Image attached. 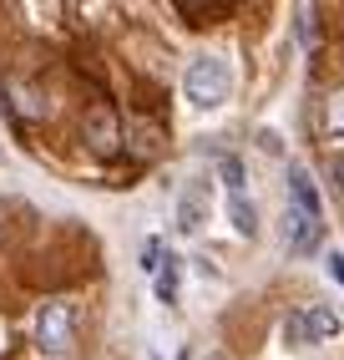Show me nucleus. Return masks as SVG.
<instances>
[{
	"label": "nucleus",
	"instance_id": "f257e3e1",
	"mask_svg": "<svg viewBox=\"0 0 344 360\" xmlns=\"http://www.w3.org/2000/svg\"><path fill=\"white\" fill-rule=\"evenodd\" d=\"M289 213H284V244L293 254H314L319 244H324V224H319V193H314V183L304 167H293V183H289Z\"/></svg>",
	"mask_w": 344,
	"mask_h": 360
},
{
	"label": "nucleus",
	"instance_id": "f03ea898",
	"mask_svg": "<svg viewBox=\"0 0 344 360\" xmlns=\"http://www.w3.org/2000/svg\"><path fill=\"white\" fill-rule=\"evenodd\" d=\"M183 91L192 107H223L233 97V71L223 56H192L187 61V77H183Z\"/></svg>",
	"mask_w": 344,
	"mask_h": 360
},
{
	"label": "nucleus",
	"instance_id": "7ed1b4c3",
	"mask_svg": "<svg viewBox=\"0 0 344 360\" xmlns=\"http://www.w3.org/2000/svg\"><path fill=\"white\" fill-rule=\"evenodd\" d=\"M36 345L46 355H66L71 345H77V304H71V300L41 304V315H36Z\"/></svg>",
	"mask_w": 344,
	"mask_h": 360
},
{
	"label": "nucleus",
	"instance_id": "20e7f679",
	"mask_svg": "<svg viewBox=\"0 0 344 360\" xmlns=\"http://www.w3.org/2000/svg\"><path fill=\"white\" fill-rule=\"evenodd\" d=\"M339 330H344L339 309H329V304H304L299 315L284 325V340H293V345H324V340H334Z\"/></svg>",
	"mask_w": 344,
	"mask_h": 360
},
{
	"label": "nucleus",
	"instance_id": "39448f33",
	"mask_svg": "<svg viewBox=\"0 0 344 360\" xmlns=\"http://www.w3.org/2000/svg\"><path fill=\"white\" fill-rule=\"evenodd\" d=\"M86 142L96 153H112L117 148V112L107 107V102H96L91 112H86Z\"/></svg>",
	"mask_w": 344,
	"mask_h": 360
},
{
	"label": "nucleus",
	"instance_id": "423d86ee",
	"mask_svg": "<svg viewBox=\"0 0 344 360\" xmlns=\"http://www.w3.org/2000/svg\"><path fill=\"white\" fill-rule=\"evenodd\" d=\"M178 229L183 233H198L203 229V188H187L183 203H178Z\"/></svg>",
	"mask_w": 344,
	"mask_h": 360
},
{
	"label": "nucleus",
	"instance_id": "0eeeda50",
	"mask_svg": "<svg viewBox=\"0 0 344 360\" xmlns=\"http://www.w3.org/2000/svg\"><path fill=\"white\" fill-rule=\"evenodd\" d=\"M228 213H233V229H238L243 238L258 233V213H253V203L243 198V193H228Z\"/></svg>",
	"mask_w": 344,
	"mask_h": 360
},
{
	"label": "nucleus",
	"instance_id": "6e6552de",
	"mask_svg": "<svg viewBox=\"0 0 344 360\" xmlns=\"http://www.w3.org/2000/svg\"><path fill=\"white\" fill-rule=\"evenodd\" d=\"M324 132L344 142V86H334L329 97H324Z\"/></svg>",
	"mask_w": 344,
	"mask_h": 360
},
{
	"label": "nucleus",
	"instance_id": "1a4fd4ad",
	"mask_svg": "<svg viewBox=\"0 0 344 360\" xmlns=\"http://www.w3.org/2000/svg\"><path fill=\"white\" fill-rule=\"evenodd\" d=\"M157 300H162V304L178 300V259H172V254L157 264Z\"/></svg>",
	"mask_w": 344,
	"mask_h": 360
},
{
	"label": "nucleus",
	"instance_id": "9d476101",
	"mask_svg": "<svg viewBox=\"0 0 344 360\" xmlns=\"http://www.w3.org/2000/svg\"><path fill=\"white\" fill-rule=\"evenodd\" d=\"M223 183H228V193H243V167L233 158H223Z\"/></svg>",
	"mask_w": 344,
	"mask_h": 360
},
{
	"label": "nucleus",
	"instance_id": "9b49d317",
	"mask_svg": "<svg viewBox=\"0 0 344 360\" xmlns=\"http://www.w3.org/2000/svg\"><path fill=\"white\" fill-rule=\"evenodd\" d=\"M157 264H162V244H157V238H147V249H142V269H152V274H157Z\"/></svg>",
	"mask_w": 344,
	"mask_h": 360
},
{
	"label": "nucleus",
	"instance_id": "f8f14e48",
	"mask_svg": "<svg viewBox=\"0 0 344 360\" xmlns=\"http://www.w3.org/2000/svg\"><path fill=\"white\" fill-rule=\"evenodd\" d=\"M178 11H183V15H223L228 6H192V0H183Z\"/></svg>",
	"mask_w": 344,
	"mask_h": 360
},
{
	"label": "nucleus",
	"instance_id": "ddd939ff",
	"mask_svg": "<svg viewBox=\"0 0 344 360\" xmlns=\"http://www.w3.org/2000/svg\"><path fill=\"white\" fill-rule=\"evenodd\" d=\"M329 183L344 193V158H329Z\"/></svg>",
	"mask_w": 344,
	"mask_h": 360
},
{
	"label": "nucleus",
	"instance_id": "4468645a",
	"mask_svg": "<svg viewBox=\"0 0 344 360\" xmlns=\"http://www.w3.org/2000/svg\"><path fill=\"white\" fill-rule=\"evenodd\" d=\"M213 360H223V355H213Z\"/></svg>",
	"mask_w": 344,
	"mask_h": 360
}]
</instances>
